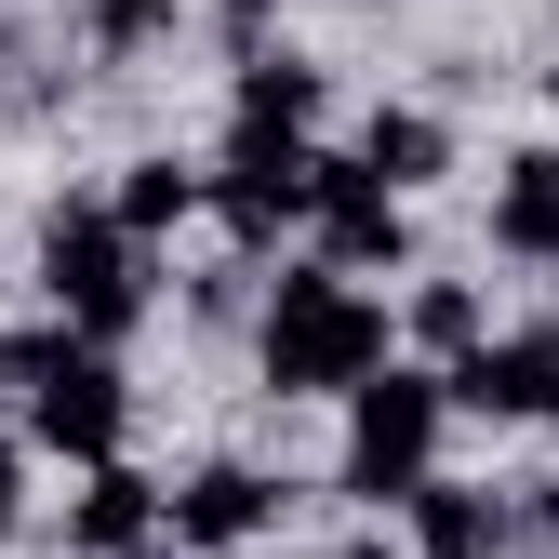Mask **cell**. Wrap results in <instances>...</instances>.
Wrapping results in <instances>:
<instances>
[{"mask_svg": "<svg viewBox=\"0 0 559 559\" xmlns=\"http://www.w3.org/2000/svg\"><path fill=\"white\" fill-rule=\"evenodd\" d=\"M0 346H14V386H27V427H40V453H67V466H107V453H120V427H133L120 346H94L81 320H40V333H0Z\"/></svg>", "mask_w": 559, "mask_h": 559, "instance_id": "obj_3", "label": "cell"}, {"mask_svg": "<svg viewBox=\"0 0 559 559\" xmlns=\"http://www.w3.org/2000/svg\"><path fill=\"white\" fill-rule=\"evenodd\" d=\"M40 307L53 320H81L94 346H120L133 320H147V240L120 227V200H53L40 214Z\"/></svg>", "mask_w": 559, "mask_h": 559, "instance_id": "obj_4", "label": "cell"}, {"mask_svg": "<svg viewBox=\"0 0 559 559\" xmlns=\"http://www.w3.org/2000/svg\"><path fill=\"white\" fill-rule=\"evenodd\" d=\"M440 427H453V373L440 360H386L373 386H346V493L360 507H413L440 479Z\"/></svg>", "mask_w": 559, "mask_h": 559, "instance_id": "obj_2", "label": "cell"}, {"mask_svg": "<svg viewBox=\"0 0 559 559\" xmlns=\"http://www.w3.org/2000/svg\"><path fill=\"white\" fill-rule=\"evenodd\" d=\"M360 160L413 200V187H440V174H453V120H440V107H373V120H360Z\"/></svg>", "mask_w": 559, "mask_h": 559, "instance_id": "obj_13", "label": "cell"}, {"mask_svg": "<svg viewBox=\"0 0 559 559\" xmlns=\"http://www.w3.org/2000/svg\"><path fill=\"white\" fill-rule=\"evenodd\" d=\"M174 533V479H147V466H81V507H67V546L81 559H133V546H160Z\"/></svg>", "mask_w": 559, "mask_h": 559, "instance_id": "obj_9", "label": "cell"}, {"mask_svg": "<svg viewBox=\"0 0 559 559\" xmlns=\"http://www.w3.org/2000/svg\"><path fill=\"white\" fill-rule=\"evenodd\" d=\"M253 533H280V479H266V466L214 453V466H187V479H174V546L227 559V546H253Z\"/></svg>", "mask_w": 559, "mask_h": 559, "instance_id": "obj_8", "label": "cell"}, {"mask_svg": "<svg viewBox=\"0 0 559 559\" xmlns=\"http://www.w3.org/2000/svg\"><path fill=\"white\" fill-rule=\"evenodd\" d=\"M400 333H413V360H440V373H453L466 346L493 333V307H479V280H427V294L400 307Z\"/></svg>", "mask_w": 559, "mask_h": 559, "instance_id": "obj_15", "label": "cell"}, {"mask_svg": "<svg viewBox=\"0 0 559 559\" xmlns=\"http://www.w3.org/2000/svg\"><path fill=\"white\" fill-rule=\"evenodd\" d=\"M493 253L507 266H559V147L493 160Z\"/></svg>", "mask_w": 559, "mask_h": 559, "instance_id": "obj_12", "label": "cell"}, {"mask_svg": "<svg viewBox=\"0 0 559 559\" xmlns=\"http://www.w3.org/2000/svg\"><path fill=\"white\" fill-rule=\"evenodd\" d=\"M400 546H413V559H507V546H520V507L479 493V479H427V493L400 507Z\"/></svg>", "mask_w": 559, "mask_h": 559, "instance_id": "obj_11", "label": "cell"}, {"mask_svg": "<svg viewBox=\"0 0 559 559\" xmlns=\"http://www.w3.org/2000/svg\"><path fill=\"white\" fill-rule=\"evenodd\" d=\"M200 187H214V160L147 147V160H120V187H107V200H120V227H133V240H160V227H187V214H200Z\"/></svg>", "mask_w": 559, "mask_h": 559, "instance_id": "obj_14", "label": "cell"}, {"mask_svg": "<svg viewBox=\"0 0 559 559\" xmlns=\"http://www.w3.org/2000/svg\"><path fill=\"white\" fill-rule=\"evenodd\" d=\"M27 520V466H14V440H0V533Z\"/></svg>", "mask_w": 559, "mask_h": 559, "instance_id": "obj_19", "label": "cell"}, {"mask_svg": "<svg viewBox=\"0 0 559 559\" xmlns=\"http://www.w3.org/2000/svg\"><path fill=\"white\" fill-rule=\"evenodd\" d=\"M453 413H493V427H559V320L479 333L453 360Z\"/></svg>", "mask_w": 559, "mask_h": 559, "instance_id": "obj_7", "label": "cell"}, {"mask_svg": "<svg viewBox=\"0 0 559 559\" xmlns=\"http://www.w3.org/2000/svg\"><path fill=\"white\" fill-rule=\"evenodd\" d=\"M307 227L346 280H373V266H413V200L360 160V147H320V200H307Z\"/></svg>", "mask_w": 559, "mask_h": 559, "instance_id": "obj_6", "label": "cell"}, {"mask_svg": "<svg viewBox=\"0 0 559 559\" xmlns=\"http://www.w3.org/2000/svg\"><path fill=\"white\" fill-rule=\"evenodd\" d=\"M14 67H27V40H14V14H0V94H14Z\"/></svg>", "mask_w": 559, "mask_h": 559, "instance_id": "obj_21", "label": "cell"}, {"mask_svg": "<svg viewBox=\"0 0 559 559\" xmlns=\"http://www.w3.org/2000/svg\"><path fill=\"white\" fill-rule=\"evenodd\" d=\"M266 14H280V0H214V27H227V40H240V53H253V40H266Z\"/></svg>", "mask_w": 559, "mask_h": 559, "instance_id": "obj_18", "label": "cell"}, {"mask_svg": "<svg viewBox=\"0 0 559 559\" xmlns=\"http://www.w3.org/2000/svg\"><path fill=\"white\" fill-rule=\"evenodd\" d=\"M253 360H266V400H346V386H373L400 360V320L333 253H294L253 307Z\"/></svg>", "mask_w": 559, "mask_h": 559, "instance_id": "obj_1", "label": "cell"}, {"mask_svg": "<svg viewBox=\"0 0 559 559\" xmlns=\"http://www.w3.org/2000/svg\"><path fill=\"white\" fill-rule=\"evenodd\" d=\"M333 559H413V546H386V533H346V546H333Z\"/></svg>", "mask_w": 559, "mask_h": 559, "instance_id": "obj_20", "label": "cell"}, {"mask_svg": "<svg viewBox=\"0 0 559 559\" xmlns=\"http://www.w3.org/2000/svg\"><path fill=\"white\" fill-rule=\"evenodd\" d=\"M14 400H27V386H14V346H0V413H14Z\"/></svg>", "mask_w": 559, "mask_h": 559, "instance_id": "obj_22", "label": "cell"}, {"mask_svg": "<svg viewBox=\"0 0 559 559\" xmlns=\"http://www.w3.org/2000/svg\"><path fill=\"white\" fill-rule=\"evenodd\" d=\"M320 107H333V67L294 40H253L227 81V133H320Z\"/></svg>", "mask_w": 559, "mask_h": 559, "instance_id": "obj_10", "label": "cell"}, {"mask_svg": "<svg viewBox=\"0 0 559 559\" xmlns=\"http://www.w3.org/2000/svg\"><path fill=\"white\" fill-rule=\"evenodd\" d=\"M174 14H187V0H81V40H94L107 67H133V53L174 40Z\"/></svg>", "mask_w": 559, "mask_h": 559, "instance_id": "obj_16", "label": "cell"}, {"mask_svg": "<svg viewBox=\"0 0 559 559\" xmlns=\"http://www.w3.org/2000/svg\"><path fill=\"white\" fill-rule=\"evenodd\" d=\"M307 200H320V133H227L214 187H200V227L227 253H280L307 227Z\"/></svg>", "mask_w": 559, "mask_h": 559, "instance_id": "obj_5", "label": "cell"}, {"mask_svg": "<svg viewBox=\"0 0 559 559\" xmlns=\"http://www.w3.org/2000/svg\"><path fill=\"white\" fill-rule=\"evenodd\" d=\"M546 94H559V53H546Z\"/></svg>", "mask_w": 559, "mask_h": 559, "instance_id": "obj_23", "label": "cell"}, {"mask_svg": "<svg viewBox=\"0 0 559 559\" xmlns=\"http://www.w3.org/2000/svg\"><path fill=\"white\" fill-rule=\"evenodd\" d=\"M520 546H559V479H533V493H520Z\"/></svg>", "mask_w": 559, "mask_h": 559, "instance_id": "obj_17", "label": "cell"}]
</instances>
